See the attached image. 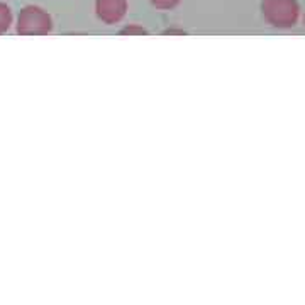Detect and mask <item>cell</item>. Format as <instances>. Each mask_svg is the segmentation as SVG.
Listing matches in <instances>:
<instances>
[{"instance_id":"1","label":"cell","mask_w":305,"mask_h":305,"mask_svg":"<svg viewBox=\"0 0 305 305\" xmlns=\"http://www.w3.org/2000/svg\"><path fill=\"white\" fill-rule=\"evenodd\" d=\"M19 36H48L53 33V17L39 6H26L21 9L16 22Z\"/></svg>"},{"instance_id":"2","label":"cell","mask_w":305,"mask_h":305,"mask_svg":"<svg viewBox=\"0 0 305 305\" xmlns=\"http://www.w3.org/2000/svg\"><path fill=\"white\" fill-rule=\"evenodd\" d=\"M261 14L276 29H290L298 22L300 6L297 0H263Z\"/></svg>"},{"instance_id":"3","label":"cell","mask_w":305,"mask_h":305,"mask_svg":"<svg viewBox=\"0 0 305 305\" xmlns=\"http://www.w3.org/2000/svg\"><path fill=\"white\" fill-rule=\"evenodd\" d=\"M95 16L100 22L106 26L119 24L124 19L127 9H129V2L127 0H95Z\"/></svg>"},{"instance_id":"4","label":"cell","mask_w":305,"mask_h":305,"mask_svg":"<svg viewBox=\"0 0 305 305\" xmlns=\"http://www.w3.org/2000/svg\"><path fill=\"white\" fill-rule=\"evenodd\" d=\"M12 22H14L12 9L6 2H0V36L9 33V29L12 27Z\"/></svg>"},{"instance_id":"5","label":"cell","mask_w":305,"mask_h":305,"mask_svg":"<svg viewBox=\"0 0 305 305\" xmlns=\"http://www.w3.org/2000/svg\"><path fill=\"white\" fill-rule=\"evenodd\" d=\"M121 36H148L149 31L139 24H127L119 31Z\"/></svg>"},{"instance_id":"6","label":"cell","mask_w":305,"mask_h":305,"mask_svg":"<svg viewBox=\"0 0 305 305\" xmlns=\"http://www.w3.org/2000/svg\"><path fill=\"white\" fill-rule=\"evenodd\" d=\"M181 0H149V4L156 11H173L175 7L180 6Z\"/></svg>"},{"instance_id":"7","label":"cell","mask_w":305,"mask_h":305,"mask_svg":"<svg viewBox=\"0 0 305 305\" xmlns=\"http://www.w3.org/2000/svg\"><path fill=\"white\" fill-rule=\"evenodd\" d=\"M163 34H170V36H173V34H178V36H183V34H186V33H185L183 29H166Z\"/></svg>"}]
</instances>
